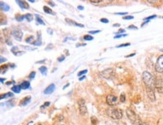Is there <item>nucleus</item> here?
I'll use <instances>...</instances> for the list:
<instances>
[{"label":"nucleus","instance_id":"nucleus-21","mask_svg":"<svg viewBox=\"0 0 163 125\" xmlns=\"http://www.w3.org/2000/svg\"><path fill=\"white\" fill-rule=\"evenodd\" d=\"M84 39H85V40H87V41L92 40L93 37H91V36H90V35H85V36L84 37Z\"/></svg>","mask_w":163,"mask_h":125},{"label":"nucleus","instance_id":"nucleus-2","mask_svg":"<svg viewBox=\"0 0 163 125\" xmlns=\"http://www.w3.org/2000/svg\"><path fill=\"white\" fill-rule=\"evenodd\" d=\"M107 114L109 117L113 119H120L122 118V110L119 108H109L107 110Z\"/></svg>","mask_w":163,"mask_h":125},{"label":"nucleus","instance_id":"nucleus-43","mask_svg":"<svg viewBox=\"0 0 163 125\" xmlns=\"http://www.w3.org/2000/svg\"><path fill=\"white\" fill-rule=\"evenodd\" d=\"M78 9H80V10H83L84 8L82 6H78Z\"/></svg>","mask_w":163,"mask_h":125},{"label":"nucleus","instance_id":"nucleus-11","mask_svg":"<svg viewBox=\"0 0 163 125\" xmlns=\"http://www.w3.org/2000/svg\"><path fill=\"white\" fill-rule=\"evenodd\" d=\"M147 94H148V96L152 101H154L155 100V94L154 92H153V90H150V89H147Z\"/></svg>","mask_w":163,"mask_h":125},{"label":"nucleus","instance_id":"nucleus-30","mask_svg":"<svg viewBox=\"0 0 163 125\" xmlns=\"http://www.w3.org/2000/svg\"><path fill=\"white\" fill-rule=\"evenodd\" d=\"M156 17V15H152V16H150V17H146V18H144V20H146V21H148L149 20L152 19V18H155V17Z\"/></svg>","mask_w":163,"mask_h":125},{"label":"nucleus","instance_id":"nucleus-12","mask_svg":"<svg viewBox=\"0 0 163 125\" xmlns=\"http://www.w3.org/2000/svg\"><path fill=\"white\" fill-rule=\"evenodd\" d=\"M16 2H17V3L19 4V5L21 6V8H22V9H29V5H28L25 2L18 1V0H17Z\"/></svg>","mask_w":163,"mask_h":125},{"label":"nucleus","instance_id":"nucleus-1","mask_svg":"<svg viewBox=\"0 0 163 125\" xmlns=\"http://www.w3.org/2000/svg\"><path fill=\"white\" fill-rule=\"evenodd\" d=\"M143 80H144V84H145L147 89L153 90L156 86L155 78L148 71H144L143 73Z\"/></svg>","mask_w":163,"mask_h":125},{"label":"nucleus","instance_id":"nucleus-27","mask_svg":"<svg viewBox=\"0 0 163 125\" xmlns=\"http://www.w3.org/2000/svg\"><path fill=\"white\" fill-rule=\"evenodd\" d=\"M36 21H38V23H39L40 24H42V25H45V23L42 21V20L39 18V17H37L36 18Z\"/></svg>","mask_w":163,"mask_h":125},{"label":"nucleus","instance_id":"nucleus-16","mask_svg":"<svg viewBox=\"0 0 163 125\" xmlns=\"http://www.w3.org/2000/svg\"><path fill=\"white\" fill-rule=\"evenodd\" d=\"M21 86H15L11 88V90L17 93H19L20 92H21Z\"/></svg>","mask_w":163,"mask_h":125},{"label":"nucleus","instance_id":"nucleus-38","mask_svg":"<svg viewBox=\"0 0 163 125\" xmlns=\"http://www.w3.org/2000/svg\"><path fill=\"white\" fill-rule=\"evenodd\" d=\"M116 15H128V12H122V13H116Z\"/></svg>","mask_w":163,"mask_h":125},{"label":"nucleus","instance_id":"nucleus-44","mask_svg":"<svg viewBox=\"0 0 163 125\" xmlns=\"http://www.w3.org/2000/svg\"><path fill=\"white\" fill-rule=\"evenodd\" d=\"M85 78V76H83V77H82V78H80V80H84Z\"/></svg>","mask_w":163,"mask_h":125},{"label":"nucleus","instance_id":"nucleus-14","mask_svg":"<svg viewBox=\"0 0 163 125\" xmlns=\"http://www.w3.org/2000/svg\"><path fill=\"white\" fill-rule=\"evenodd\" d=\"M21 88L23 89V90H26V89L29 88V86H30V83L27 82V81H24V82L22 83L21 84Z\"/></svg>","mask_w":163,"mask_h":125},{"label":"nucleus","instance_id":"nucleus-26","mask_svg":"<svg viewBox=\"0 0 163 125\" xmlns=\"http://www.w3.org/2000/svg\"><path fill=\"white\" fill-rule=\"evenodd\" d=\"M131 45L130 43H125V44H122V45H118L117 47H118V48H120V47H126V46H129V45Z\"/></svg>","mask_w":163,"mask_h":125},{"label":"nucleus","instance_id":"nucleus-42","mask_svg":"<svg viewBox=\"0 0 163 125\" xmlns=\"http://www.w3.org/2000/svg\"><path fill=\"white\" fill-rule=\"evenodd\" d=\"M27 125H35V124L33 123L32 121H30V122H29V123H28Z\"/></svg>","mask_w":163,"mask_h":125},{"label":"nucleus","instance_id":"nucleus-4","mask_svg":"<svg viewBox=\"0 0 163 125\" xmlns=\"http://www.w3.org/2000/svg\"><path fill=\"white\" fill-rule=\"evenodd\" d=\"M156 70L159 73L163 72V55L157 59L156 64Z\"/></svg>","mask_w":163,"mask_h":125},{"label":"nucleus","instance_id":"nucleus-9","mask_svg":"<svg viewBox=\"0 0 163 125\" xmlns=\"http://www.w3.org/2000/svg\"><path fill=\"white\" fill-rule=\"evenodd\" d=\"M54 90H55V85H54V84H52L45 89V91H44V93H45V94H51V93L54 92Z\"/></svg>","mask_w":163,"mask_h":125},{"label":"nucleus","instance_id":"nucleus-39","mask_svg":"<svg viewBox=\"0 0 163 125\" xmlns=\"http://www.w3.org/2000/svg\"><path fill=\"white\" fill-rule=\"evenodd\" d=\"M50 105V102H45V106H42V108H44V107H45V106H48Z\"/></svg>","mask_w":163,"mask_h":125},{"label":"nucleus","instance_id":"nucleus-29","mask_svg":"<svg viewBox=\"0 0 163 125\" xmlns=\"http://www.w3.org/2000/svg\"><path fill=\"white\" fill-rule=\"evenodd\" d=\"M87 72H88V71H87V70H84V71H80V73L78 74V76H81V75H82V74H85L87 73Z\"/></svg>","mask_w":163,"mask_h":125},{"label":"nucleus","instance_id":"nucleus-47","mask_svg":"<svg viewBox=\"0 0 163 125\" xmlns=\"http://www.w3.org/2000/svg\"><path fill=\"white\" fill-rule=\"evenodd\" d=\"M69 85H70V84H67V86H65L64 87V89H65V88H66V87H67V86H68Z\"/></svg>","mask_w":163,"mask_h":125},{"label":"nucleus","instance_id":"nucleus-37","mask_svg":"<svg viewBox=\"0 0 163 125\" xmlns=\"http://www.w3.org/2000/svg\"><path fill=\"white\" fill-rule=\"evenodd\" d=\"M64 59H65L64 56H62V57H60V58H58V61H64Z\"/></svg>","mask_w":163,"mask_h":125},{"label":"nucleus","instance_id":"nucleus-31","mask_svg":"<svg viewBox=\"0 0 163 125\" xmlns=\"http://www.w3.org/2000/svg\"><path fill=\"white\" fill-rule=\"evenodd\" d=\"M5 61H6V58H3L2 56H0V64H1V63L5 62Z\"/></svg>","mask_w":163,"mask_h":125},{"label":"nucleus","instance_id":"nucleus-34","mask_svg":"<svg viewBox=\"0 0 163 125\" xmlns=\"http://www.w3.org/2000/svg\"><path fill=\"white\" fill-rule=\"evenodd\" d=\"M91 3H94V4H98V3L102 2V1H101V0H99V1H92V0H91Z\"/></svg>","mask_w":163,"mask_h":125},{"label":"nucleus","instance_id":"nucleus-5","mask_svg":"<svg viewBox=\"0 0 163 125\" xmlns=\"http://www.w3.org/2000/svg\"><path fill=\"white\" fill-rule=\"evenodd\" d=\"M79 106H80V114L84 115L87 113V108L85 106V102L84 99H80L79 100Z\"/></svg>","mask_w":163,"mask_h":125},{"label":"nucleus","instance_id":"nucleus-40","mask_svg":"<svg viewBox=\"0 0 163 125\" xmlns=\"http://www.w3.org/2000/svg\"><path fill=\"white\" fill-rule=\"evenodd\" d=\"M135 55V53H132V54L129 55H126L125 56V58H129V57H131V56H134Z\"/></svg>","mask_w":163,"mask_h":125},{"label":"nucleus","instance_id":"nucleus-35","mask_svg":"<svg viewBox=\"0 0 163 125\" xmlns=\"http://www.w3.org/2000/svg\"><path fill=\"white\" fill-rule=\"evenodd\" d=\"M100 32H101V30H95V31H90L89 33H91V34H95V33H97Z\"/></svg>","mask_w":163,"mask_h":125},{"label":"nucleus","instance_id":"nucleus-13","mask_svg":"<svg viewBox=\"0 0 163 125\" xmlns=\"http://www.w3.org/2000/svg\"><path fill=\"white\" fill-rule=\"evenodd\" d=\"M30 99L31 97L30 96H27L26 98H24L21 102V106H27L28 103H29V102L30 101Z\"/></svg>","mask_w":163,"mask_h":125},{"label":"nucleus","instance_id":"nucleus-33","mask_svg":"<svg viewBox=\"0 0 163 125\" xmlns=\"http://www.w3.org/2000/svg\"><path fill=\"white\" fill-rule=\"evenodd\" d=\"M101 21L103 22V23H106V24L109 23V21H108L107 19H106V18H102V19H101Z\"/></svg>","mask_w":163,"mask_h":125},{"label":"nucleus","instance_id":"nucleus-17","mask_svg":"<svg viewBox=\"0 0 163 125\" xmlns=\"http://www.w3.org/2000/svg\"><path fill=\"white\" fill-rule=\"evenodd\" d=\"M43 9H44V11H45V13L47 14H51V15H54V13H53V11H52V10L51 9H49L48 7L47 6H45L44 8H43Z\"/></svg>","mask_w":163,"mask_h":125},{"label":"nucleus","instance_id":"nucleus-28","mask_svg":"<svg viewBox=\"0 0 163 125\" xmlns=\"http://www.w3.org/2000/svg\"><path fill=\"white\" fill-rule=\"evenodd\" d=\"M35 76H36V72L32 71V72H31V74H30V79H33V78H35Z\"/></svg>","mask_w":163,"mask_h":125},{"label":"nucleus","instance_id":"nucleus-20","mask_svg":"<svg viewBox=\"0 0 163 125\" xmlns=\"http://www.w3.org/2000/svg\"><path fill=\"white\" fill-rule=\"evenodd\" d=\"M26 41L29 43H31V44H34L35 43L34 38H33V37H32V36L30 37H29V38H27V39H26Z\"/></svg>","mask_w":163,"mask_h":125},{"label":"nucleus","instance_id":"nucleus-8","mask_svg":"<svg viewBox=\"0 0 163 125\" xmlns=\"http://www.w3.org/2000/svg\"><path fill=\"white\" fill-rule=\"evenodd\" d=\"M12 35H13V37H15V39H17V40H19V41L21 40L22 37H23V33H22L21 30H14L13 32H12Z\"/></svg>","mask_w":163,"mask_h":125},{"label":"nucleus","instance_id":"nucleus-24","mask_svg":"<svg viewBox=\"0 0 163 125\" xmlns=\"http://www.w3.org/2000/svg\"><path fill=\"white\" fill-rule=\"evenodd\" d=\"M133 16H131V15H127V16H125V17H123V19L124 20H131L133 19Z\"/></svg>","mask_w":163,"mask_h":125},{"label":"nucleus","instance_id":"nucleus-22","mask_svg":"<svg viewBox=\"0 0 163 125\" xmlns=\"http://www.w3.org/2000/svg\"><path fill=\"white\" fill-rule=\"evenodd\" d=\"M24 18V16H23V15H17L16 16V20L17 21H23Z\"/></svg>","mask_w":163,"mask_h":125},{"label":"nucleus","instance_id":"nucleus-19","mask_svg":"<svg viewBox=\"0 0 163 125\" xmlns=\"http://www.w3.org/2000/svg\"><path fill=\"white\" fill-rule=\"evenodd\" d=\"M24 17H26L28 21H32L33 16H32V15H30V14H27V15L24 16Z\"/></svg>","mask_w":163,"mask_h":125},{"label":"nucleus","instance_id":"nucleus-45","mask_svg":"<svg viewBox=\"0 0 163 125\" xmlns=\"http://www.w3.org/2000/svg\"><path fill=\"white\" fill-rule=\"evenodd\" d=\"M119 26H120V24H116L113 25V27H119Z\"/></svg>","mask_w":163,"mask_h":125},{"label":"nucleus","instance_id":"nucleus-25","mask_svg":"<svg viewBox=\"0 0 163 125\" xmlns=\"http://www.w3.org/2000/svg\"><path fill=\"white\" fill-rule=\"evenodd\" d=\"M120 99L122 102H125V95L124 93H122V95H121Z\"/></svg>","mask_w":163,"mask_h":125},{"label":"nucleus","instance_id":"nucleus-46","mask_svg":"<svg viewBox=\"0 0 163 125\" xmlns=\"http://www.w3.org/2000/svg\"><path fill=\"white\" fill-rule=\"evenodd\" d=\"M48 3H49L50 5H54V3H53V2H48Z\"/></svg>","mask_w":163,"mask_h":125},{"label":"nucleus","instance_id":"nucleus-6","mask_svg":"<svg viewBox=\"0 0 163 125\" xmlns=\"http://www.w3.org/2000/svg\"><path fill=\"white\" fill-rule=\"evenodd\" d=\"M113 74L114 71L113 69H112V68L104 70V71L101 72V75L103 76L104 78H106V79H110V78L113 76Z\"/></svg>","mask_w":163,"mask_h":125},{"label":"nucleus","instance_id":"nucleus-7","mask_svg":"<svg viewBox=\"0 0 163 125\" xmlns=\"http://www.w3.org/2000/svg\"><path fill=\"white\" fill-rule=\"evenodd\" d=\"M117 102V97L113 95H108L107 96V103L109 106H114Z\"/></svg>","mask_w":163,"mask_h":125},{"label":"nucleus","instance_id":"nucleus-23","mask_svg":"<svg viewBox=\"0 0 163 125\" xmlns=\"http://www.w3.org/2000/svg\"><path fill=\"white\" fill-rule=\"evenodd\" d=\"M39 71H41V73H42V74H45L46 71H47V68L46 67H41L40 68H39Z\"/></svg>","mask_w":163,"mask_h":125},{"label":"nucleus","instance_id":"nucleus-10","mask_svg":"<svg viewBox=\"0 0 163 125\" xmlns=\"http://www.w3.org/2000/svg\"><path fill=\"white\" fill-rule=\"evenodd\" d=\"M0 8H1L2 10H3V11H8L9 9H10L9 5H8L6 3H5V2H0Z\"/></svg>","mask_w":163,"mask_h":125},{"label":"nucleus","instance_id":"nucleus-36","mask_svg":"<svg viewBox=\"0 0 163 125\" xmlns=\"http://www.w3.org/2000/svg\"><path fill=\"white\" fill-rule=\"evenodd\" d=\"M129 29H135V30H137V27L134 25H131V26L129 27Z\"/></svg>","mask_w":163,"mask_h":125},{"label":"nucleus","instance_id":"nucleus-15","mask_svg":"<svg viewBox=\"0 0 163 125\" xmlns=\"http://www.w3.org/2000/svg\"><path fill=\"white\" fill-rule=\"evenodd\" d=\"M11 96H13V94H12L11 93H5V94H2V95L0 96V100L2 99H5V98L11 97Z\"/></svg>","mask_w":163,"mask_h":125},{"label":"nucleus","instance_id":"nucleus-3","mask_svg":"<svg viewBox=\"0 0 163 125\" xmlns=\"http://www.w3.org/2000/svg\"><path fill=\"white\" fill-rule=\"evenodd\" d=\"M126 113H127V116L129 117V118L130 119L133 123L137 124H140V119L138 118V117H137V114H136L133 111H131L130 108H128L126 110Z\"/></svg>","mask_w":163,"mask_h":125},{"label":"nucleus","instance_id":"nucleus-41","mask_svg":"<svg viewBox=\"0 0 163 125\" xmlns=\"http://www.w3.org/2000/svg\"><path fill=\"white\" fill-rule=\"evenodd\" d=\"M125 32V30L124 29H120L119 31L118 32V33H124Z\"/></svg>","mask_w":163,"mask_h":125},{"label":"nucleus","instance_id":"nucleus-48","mask_svg":"<svg viewBox=\"0 0 163 125\" xmlns=\"http://www.w3.org/2000/svg\"><path fill=\"white\" fill-rule=\"evenodd\" d=\"M161 51H162V52H163V49H161Z\"/></svg>","mask_w":163,"mask_h":125},{"label":"nucleus","instance_id":"nucleus-18","mask_svg":"<svg viewBox=\"0 0 163 125\" xmlns=\"http://www.w3.org/2000/svg\"><path fill=\"white\" fill-rule=\"evenodd\" d=\"M8 70V66L7 65H3V66H1L0 68V73L1 74H5Z\"/></svg>","mask_w":163,"mask_h":125},{"label":"nucleus","instance_id":"nucleus-32","mask_svg":"<svg viewBox=\"0 0 163 125\" xmlns=\"http://www.w3.org/2000/svg\"><path fill=\"white\" fill-rule=\"evenodd\" d=\"M127 36L126 34H122V35H118V36H116V37H114L115 39H119V38H121V37H125Z\"/></svg>","mask_w":163,"mask_h":125}]
</instances>
